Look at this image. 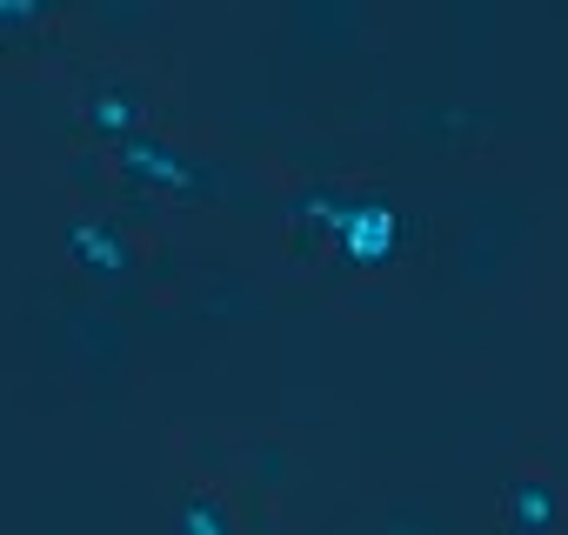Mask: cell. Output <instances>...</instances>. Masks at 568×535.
Segmentation results:
<instances>
[{
    "instance_id": "6da1fadb",
    "label": "cell",
    "mask_w": 568,
    "mask_h": 535,
    "mask_svg": "<svg viewBox=\"0 0 568 535\" xmlns=\"http://www.w3.org/2000/svg\"><path fill=\"white\" fill-rule=\"evenodd\" d=\"M335 248H342L348 268H382V261L402 248V214H395V201H382V194L348 201V208H342V228H335Z\"/></svg>"
},
{
    "instance_id": "7a4b0ae2",
    "label": "cell",
    "mask_w": 568,
    "mask_h": 535,
    "mask_svg": "<svg viewBox=\"0 0 568 535\" xmlns=\"http://www.w3.org/2000/svg\"><path fill=\"white\" fill-rule=\"evenodd\" d=\"M121 174L141 181V188H161V194H201L207 188L201 161H187L174 141H154V134H128L121 141Z\"/></svg>"
},
{
    "instance_id": "3957f363",
    "label": "cell",
    "mask_w": 568,
    "mask_h": 535,
    "mask_svg": "<svg viewBox=\"0 0 568 535\" xmlns=\"http://www.w3.org/2000/svg\"><path fill=\"white\" fill-rule=\"evenodd\" d=\"M61 241H68V254L88 268V275H128V268H134L121 228H108L101 214H74V221L61 228Z\"/></svg>"
},
{
    "instance_id": "277c9868",
    "label": "cell",
    "mask_w": 568,
    "mask_h": 535,
    "mask_svg": "<svg viewBox=\"0 0 568 535\" xmlns=\"http://www.w3.org/2000/svg\"><path fill=\"white\" fill-rule=\"evenodd\" d=\"M508 528H515V535H555V528H561V488H555L548 475L508 482Z\"/></svg>"
},
{
    "instance_id": "5b68a950",
    "label": "cell",
    "mask_w": 568,
    "mask_h": 535,
    "mask_svg": "<svg viewBox=\"0 0 568 535\" xmlns=\"http://www.w3.org/2000/svg\"><path fill=\"white\" fill-rule=\"evenodd\" d=\"M88 121H94L101 134L128 141V134H141L148 108H141V94H134V88H94V94H88Z\"/></svg>"
},
{
    "instance_id": "8992f818",
    "label": "cell",
    "mask_w": 568,
    "mask_h": 535,
    "mask_svg": "<svg viewBox=\"0 0 568 535\" xmlns=\"http://www.w3.org/2000/svg\"><path fill=\"white\" fill-rule=\"evenodd\" d=\"M174 535H234V515H227L221 495L194 488V495L181 502V515H174Z\"/></svg>"
},
{
    "instance_id": "52a82bcc",
    "label": "cell",
    "mask_w": 568,
    "mask_h": 535,
    "mask_svg": "<svg viewBox=\"0 0 568 535\" xmlns=\"http://www.w3.org/2000/svg\"><path fill=\"white\" fill-rule=\"evenodd\" d=\"M342 208H348V201H342L335 188H308V194L295 201V221H302V234H315V228H322V234L335 241V228H342Z\"/></svg>"
},
{
    "instance_id": "ba28073f",
    "label": "cell",
    "mask_w": 568,
    "mask_h": 535,
    "mask_svg": "<svg viewBox=\"0 0 568 535\" xmlns=\"http://www.w3.org/2000/svg\"><path fill=\"white\" fill-rule=\"evenodd\" d=\"M48 14L41 8H0V34H8V28H41Z\"/></svg>"
}]
</instances>
